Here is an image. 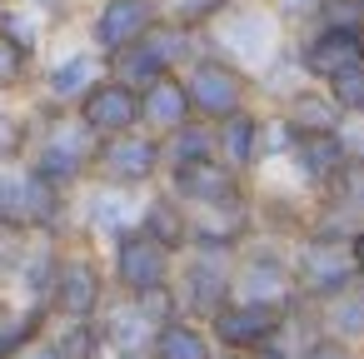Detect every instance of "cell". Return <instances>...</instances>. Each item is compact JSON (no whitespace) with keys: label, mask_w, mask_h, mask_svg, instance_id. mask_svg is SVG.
Wrapping results in <instances>:
<instances>
[{"label":"cell","mask_w":364,"mask_h":359,"mask_svg":"<svg viewBox=\"0 0 364 359\" xmlns=\"http://www.w3.org/2000/svg\"><path fill=\"white\" fill-rule=\"evenodd\" d=\"M289 279H294V299L319 309L329 304L334 294L354 289L359 284V269H354V254L344 240H324V235H304L294 240L289 250Z\"/></svg>","instance_id":"obj_1"},{"label":"cell","mask_w":364,"mask_h":359,"mask_svg":"<svg viewBox=\"0 0 364 359\" xmlns=\"http://www.w3.org/2000/svg\"><path fill=\"white\" fill-rule=\"evenodd\" d=\"M50 314H60V319H100L105 314V269L95 254H85V250L60 254Z\"/></svg>","instance_id":"obj_6"},{"label":"cell","mask_w":364,"mask_h":359,"mask_svg":"<svg viewBox=\"0 0 364 359\" xmlns=\"http://www.w3.org/2000/svg\"><path fill=\"white\" fill-rule=\"evenodd\" d=\"M215 354L220 349H215L210 329L200 319H185V314H175L170 324H160L155 339H150V359H215Z\"/></svg>","instance_id":"obj_12"},{"label":"cell","mask_w":364,"mask_h":359,"mask_svg":"<svg viewBox=\"0 0 364 359\" xmlns=\"http://www.w3.org/2000/svg\"><path fill=\"white\" fill-rule=\"evenodd\" d=\"M309 70L314 75H324V80H334V75H344L349 65H359V45H354V31H329L309 55Z\"/></svg>","instance_id":"obj_17"},{"label":"cell","mask_w":364,"mask_h":359,"mask_svg":"<svg viewBox=\"0 0 364 359\" xmlns=\"http://www.w3.org/2000/svg\"><path fill=\"white\" fill-rule=\"evenodd\" d=\"M145 26H150V0H110V11L100 16V45L105 50H130L140 36H145Z\"/></svg>","instance_id":"obj_15"},{"label":"cell","mask_w":364,"mask_h":359,"mask_svg":"<svg viewBox=\"0 0 364 359\" xmlns=\"http://www.w3.org/2000/svg\"><path fill=\"white\" fill-rule=\"evenodd\" d=\"M359 359H364V349H359Z\"/></svg>","instance_id":"obj_24"},{"label":"cell","mask_w":364,"mask_h":359,"mask_svg":"<svg viewBox=\"0 0 364 359\" xmlns=\"http://www.w3.org/2000/svg\"><path fill=\"white\" fill-rule=\"evenodd\" d=\"M215 359H250V354H225V349H220V354H215Z\"/></svg>","instance_id":"obj_22"},{"label":"cell","mask_w":364,"mask_h":359,"mask_svg":"<svg viewBox=\"0 0 364 359\" xmlns=\"http://www.w3.org/2000/svg\"><path fill=\"white\" fill-rule=\"evenodd\" d=\"M319 319V334H329L334 344H349V349H364V284L334 294L329 304L314 309Z\"/></svg>","instance_id":"obj_13"},{"label":"cell","mask_w":364,"mask_h":359,"mask_svg":"<svg viewBox=\"0 0 364 359\" xmlns=\"http://www.w3.org/2000/svg\"><path fill=\"white\" fill-rule=\"evenodd\" d=\"M130 359H150V354H130Z\"/></svg>","instance_id":"obj_23"},{"label":"cell","mask_w":364,"mask_h":359,"mask_svg":"<svg viewBox=\"0 0 364 359\" xmlns=\"http://www.w3.org/2000/svg\"><path fill=\"white\" fill-rule=\"evenodd\" d=\"M46 304H0V359H21L36 339H46Z\"/></svg>","instance_id":"obj_14"},{"label":"cell","mask_w":364,"mask_h":359,"mask_svg":"<svg viewBox=\"0 0 364 359\" xmlns=\"http://www.w3.org/2000/svg\"><path fill=\"white\" fill-rule=\"evenodd\" d=\"M95 150H100V140H95L80 120H75V125H55V130L41 140L31 170H36L41 180H50L55 190H70V185L95 165Z\"/></svg>","instance_id":"obj_7"},{"label":"cell","mask_w":364,"mask_h":359,"mask_svg":"<svg viewBox=\"0 0 364 359\" xmlns=\"http://www.w3.org/2000/svg\"><path fill=\"white\" fill-rule=\"evenodd\" d=\"M130 230H140V205L130 200V190H100L95 200H90V235H105L110 245L120 240V235H130Z\"/></svg>","instance_id":"obj_16"},{"label":"cell","mask_w":364,"mask_h":359,"mask_svg":"<svg viewBox=\"0 0 364 359\" xmlns=\"http://www.w3.org/2000/svg\"><path fill=\"white\" fill-rule=\"evenodd\" d=\"M95 85H100V80H95V60H90V55L60 65V70L50 75V95H55V100H85Z\"/></svg>","instance_id":"obj_18"},{"label":"cell","mask_w":364,"mask_h":359,"mask_svg":"<svg viewBox=\"0 0 364 359\" xmlns=\"http://www.w3.org/2000/svg\"><path fill=\"white\" fill-rule=\"evenodd\" d=\"M289 304H259V299H230L205 329L215 339V349L225 354H259L264 344H274L284 334Z\"/></svg>","instance_id":"obj_3"},{"label":"cell","mask_w":364,"mask_h":359,"mask_svg":"<svg viewBox=\"0 0 364 359\" xmlns=\"http://www.w3.org/2000/svg\"><path fill=\"white\" fill-rule=\"evenodd\" d=\"M21 75H26V45L11 41V36H0V90L21 85Z\"/></svg>","instance_id":"obj_19"},{"label":"cell","mask_w":364,"mask_h":359,"mask_svg":"<svg viewBox=\"0 0 364 359\" xmlns=\"http://www.w3.org/2000/svg\"><path fill=\"white\" fill-rule=\"evenodd\" d=\"M26 150V125L21 120H6L0 115V165H11L16 155Z\"/></svg>","instance_id":"obj_20"},{"label":"cell","mask_w":364,"mask_h":359,"mask_svg":"<svg viewBox=\"0 0 364 359\" xmlns=\"http://www.w3.org/2000/svg\"><path fill=\"white\" fill-rule=\"evenodd\" d=\"M195 120V110H190V95H185V85L180 80H155L145 95H140V125H145V135H155V140H170L175 130H185Z\"/></svg>","instance_id":"obj_10"},{"label":"cell","mask_w":364,"mask_h":359,"mask_svg":"<svg viewBox=\"0 0 364 359\" xmlns=\"http://www.w3.org/2000/svg\"><path fill=\"white\" fill-rule=\"evenodd\" d=\"M110 190H135L145 180H155L165 170V150L155 135L145 130H130V135H115V140H100L95 150V165H90Z\"/></svg>","instance_id":"obj_5"},{"label":"cell","mask_w":364,"mask_h":359,"mask_svg":"<svg viewBox=\"0 0 364 359\" xmlns=\"http://www.w3.org/2000/svg\"><path fill=\"white\" fill-rule=\"evenodd\" d=\"M175 259L180 254H170L165 245H155L145 230H130L110 250V274H115V284H120L125 299H140V294L165 289L175 279Z\"/></svg>","instance_id":"obj_4"},{"label":"cell","mask_w":364,"mask_h":359,"mask_svg":"<svg viewBox=\"0 0 364 359\" xmlns=\"http://www.w3.org/2000/svg\"><path fill=\"white\" fill-rule=\"evenodd\" d=\"M140 230H145L155 245H165L170 254H185V250H190V210H185L175 195L145 200V205H140Z\"/></svg>","instance_id":"obj_11"},{"label":"cell","mask_w":364,"mask_h":359,"mask_svg":"<svg viewBox=\"0 0 364 359\" xmlns=\"http://www.w3.org/2000/svg\"><path fill=\"white\" fill-rule=\"evenodd\" d=\"M185 95H190L195 120H205V125H225V120L245 115V80L230 65H210V60L195 65L185 80Z\"/></svg>","instance_id":"obj_8"},{"label":"cell","mask_w":364,"mask_h":359,"mask_svg":"<svg viewBox=\"0 0 364 359\" xmlns=\"http://www.w3.org/2000/svg\"><path fill=\"white\" fill-rule=\"evenodd\" d=\"M180 314L210 324L230 299H235V259L230 254H205V250H185L175 259V279H170Z\"/></svg>","instance_id":"obj_2"},{"label":"cell","mask_w":364,"mask_h":359,"mask_svg":"<svg viewBox=\"0 0 364 359\" xmlns=\"http://www.w3.org/2000/svg\"><path fill=\"white\" fill-rule=\"evenodd\" d=\"M21 359H60V349H55L50 339H36V344H31V349H26Z\"/></svg>","instance_id":"obj_21"},{"label":"cell","mask_w":364,"mask_h":359,"mask_svg":"<svg viewBox=\"0 0 364 359\" xmlns=\"http://www.w3.org/2000/svg\"><path fill=\"white\" fill-rule=\"evenodd\" d=\"M80 125L95 135V140H115V135H130L140 130V95L120 80H100L85 100H80Z\"/></svg>","instance_id":"obj_9"}]
</instances>
